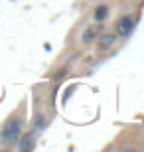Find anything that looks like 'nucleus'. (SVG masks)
<instances>
[{
	"instance_id": "f257e3e1",
	"label": "nucleus",
	"mask_w": 144,
	"mask_h": 152,
	"mask_svg": "<svg viewBox=\"0 0 144 152\" xmlns=\"http://www.w3.org/2000/svg\"><path fill=\"white\" fill-rule=\"evenodd\" d=\"M22 134V129H20V121L18 118H10V121H6V124L2 126V132H0V138L4 144L12 146V144H16L18 138Z\"/></svg>"
},
{
	"instance_id": "f03ea898",
	"label": "nucleus",
	"mask_w": 144,
	"mask_h": 152,
	"mask_svg": "<svg viewBox=\"0 0 144 152\" xmlns=\"http://www.w3.org/2000/svg\"><path fill=\"white\" fill-rule=\"evenodd\" d=\"M132 28H134V22H132L130 16L118 18V22H116V34L121 36V38H128L130 32H132Z\"/></svg>"
},
{
	"instance_id": "7ed1b4c3",
	"label": "nucleus",
	"mask_w": 144,
	"mask_h": 152,
	"mask_svg": "<svg viewBox=\"0 0 144 152\" xmlns=\"http://www.w3.org/2000/svg\"><path fill=\"white\" fill-rule=\"evenodd\" d=\"M18 140H20V150H22V152L34 150V144H36V136H34V132H28V134L20 136Z\"/></svg>"
},
{
	"instance_id": "20e7f679",
	"label": "nucleus",
	"mask_w": 144,
	"mask_h": 152,
	"mask_svg": "<svg viewBox=\"0 0 144 152\" xmlns=\"http://www.w3.org/2000/svg\"><path fill=\"white\" fill-rule=\"evenodd\" d=\"M115 42H116V36L115 34H101V38H99V50L101 51L109 50Z\"/></svg>"
},
{
	"instance_id": "39448f33",
	"label": "nucleus",
	"mask_w": 144,
	"mask_h": 152,
	"mask_svg": "<svg viewBox=\"0 0 144 152\" xmlns=\"http://www.w3.org/2000/svg\"><path fill=\"white\" fill-rule=\"evenodd\" d=\"M99 32H101V28H99V26H91L89 30H85V34H83V42H85V44L93 42V39H95V36L99 34Z\"/></svg>"
},
{
	"instance_id": "423d86ee",
	"label": "nucleus",
	"mask_w": 144,
	"mask_h": 152,
	"mask_svg": "<svg viewBox=\"0 0 144 152\" xmlns=\"http://www.w3.org/2000/svg\"><path fill=\"white\" fill-rule=\"evenodd\" d=\"M107 18V6H99L97 10H95V20H99V22H103Z\"/></svg>"
},
{
	"instance_id": "0eeeda50",
	"label": "nucleus",
	"mask_w": 144,
	"mask_h": 152,
	"mask_svg": "<svg viewBox=\"0 0 144 152\" xmlns=\"http://www.w3.org/2000/svg\"><path fill=\"white\" fill-rule=\"evenodd\" d=\"M142 146H144V144H142Z\"/></svg>"
}]
</instances>
